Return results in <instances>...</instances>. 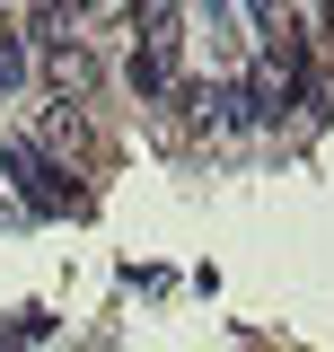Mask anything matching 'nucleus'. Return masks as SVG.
I'll list each match as a JSON object with an SVG mask.
<instances>
[{
    "instance_id": "obj_1",
    "label": "nucleus",
    "mask_w": 334,
    "mask_h": 352,
    "mask_svg": "<svg viewBox=\"0 0 334 352\" xmlns=\"http://www.w3.org/2000/svg\"><path fill=\"white\" fill-rule=\"evenodd\" d=\"M44 88H53V97H88V88H97V53H88V44H44Z\"/></svg>"
},
{
    "instance_id": "obj_2",
    "label": "nucleus",
    "mask_w": 334,
    "mask_h": 352,
    "mask_svg": "<svg viewBox=\"0 0 334 352\" xmlns=\"http://www.w3.org/2000/svg\"><path fill=\"white\" fill-rule=\"evenodd\" d=\"M9 168L27 176V194H36V212H71V185H62L53 168H44L36 150H27V141H9Z\"/></svg>"
},
{
    "instance_id": "obj_3",
    "label": "nucleus",
    "mask_w": 334,
    "mask_h": 352,
    "mask_svg": "<svg viewBox=\"0 0 334 352\" xmlns=\"http://www.w3.org/2000/svg\"><path fill=\"white\" fill-rule=\"evenodd\" d=\"M62 27H71V9H62V0H36V18H27V36H44V44H62Z\"/></svg>"
},
{
    "instance_id": "obj_4",
    "label": "nucleus",
    "mask_w": 334,
    "mask_h": 352,
    "mask_svg": "<svg viewBox=\"0 0 334 352\" xmlns=\"http://www.w3.org/2000/svg\"><path fill=\"white\" fill-rule=\"evenodd\" d=\"M18 71H27V53H18V36H0V88L18 80Z\"/></svg>"
},
{
    "instance_id": "obj_5",
    "label": "nucleus",
    "mask_w": 334,
    "mask_h": 352,
    "mask_svg": "<svg viewBox=\"0 0 334 352\" xmlns=\"http://www.w3.org/2000/svg\"><path fill=\"white\" fill-rule=\"evenodd\" d=\"M326 44H334V0H326Z\"/></svg>"
}]
</instances>
